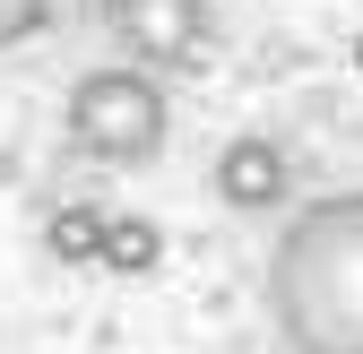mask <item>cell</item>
I'll return each instance as SVG.
<instances>
[{"mask_svg":"<svg viewBox=\"0 0 363 354\" xmlns=\"http://www.w3.org/2000/svg\"><path fill=\"white\" fill-rule=\"evenodd\" d=\"M113 0H43V26H104Z\"/></svg>","mask_w":363,"mask_h":354,"instance_id":"ba28073f","label":"cell"},{"mask_svg":"<svg viewBox=\"0 0 363 354\" xmlns=\"http://www.w3.org/2000/svg\"><path fill=\"white\" fill-rule=\"evenodd\" d=\"M354 69H363V43H354Z\"/></svg>","mask_w":363,"mask_h":354,"instance_id":"9c48e42d","label":"cell"},{"mask_svg":"<svg viewBox=\"0 0 363 354\" xmlns=\"http://www.w3.org/2000/svg\"><path fill=\"white\" fill-rule=\"evenodd\" d=\"M35 35H43V0H0V52H18Z\"/></svg>","mask_w":363,"mask_h":354,"instance_id":"52a82bcc","label":"cell"},{"mask_svg":"<svg viewBox=\"0 0 363 354\" xmlns=\"http://www.w3.org/2000/svg\"><path fill=\"white\" fill-rule=\"evenodd\" d=\"M216 199L225 207H242V216H268V207H286V190H294V164H286V147L268 139V130H242V139H225L216 147Z\"/></svg>","mask_w":363,"mask_h":354,"instance_id":"277c9868","label":"cell"},{"mask_svg":"<svg viewBox=\"0 0 363 354\" xmlns=\"http://www.w3.org/2000/svg\"><path fill=\"white\" fill-rule=\"evenodd\" d=\"M259 302L286 354H363V190L303 199L268 242Z\"/></svg>","mask_w":363,"mask_h":354,"instance_id":"6da1fadb","label":"cell"},{"mask_svg":"<svg viewBox=\"0 0 363 354\" xmlns=\"http://www.w3.org/2000/svg\"><path fill=\"white\" fill-rule=\"evenodd\" d=\"M156 259H164V225H156V216H104L96 268H113V277H147Z\"/></svg>","mask_w":363,"mask_h":354,"instance_id":"5b68a950","label":"cell"},{"mask_svg":"<svg viewBox=\"0 0 363 354\" xmlns=\"http://www.w3.org/2000/svg\"><path fill=\"white\" fill-rule=\"evenodd\" d=\"M96 242H104V207H86V199L52 207V225H43V251H52V259H69V268H96Z\"/></svg>","mask_w":363,"mask_h":354,"instance_id":"8992f818","label":"cell"},{"mask_svg":"<svg viewBox=\"0 0 363 354\" xmlns=\"http://www.w3.org/2000/svg\"><path fill=\"white\" fill-rule=\"evenodd\" d=\"M164 139H173V96L156 69L104 61L69 86V147L104 156V164H147V156H164Z\"/></svg>","mask_w":363,"mask_h":354,"instance_id":"7a4b0ae2","label":"cell"},{"mask_svg":"<svg viewBox=\"0 0 363 354\" xmlns=\"http://www.w3.org/2000/svg\"><path fill=\"white\" fill-rule=\"evenodd\" d=\"M104 26L121 35V52L139 61V69H156V78H173V69H208V52H216L208 0H113Z\"/></svg>","mask_w":363,"mask_h":354,"instance_id":"3957f363","label":"cell"}]
</instances>
